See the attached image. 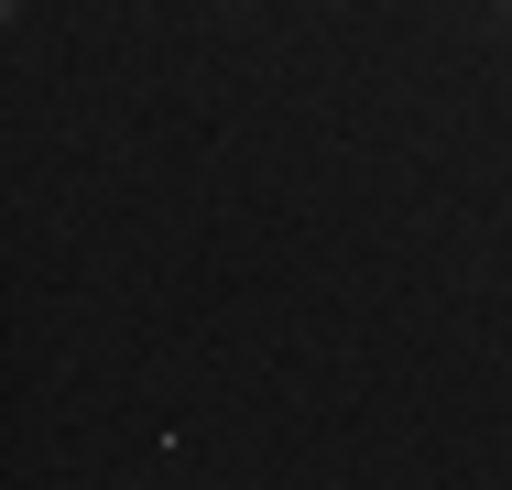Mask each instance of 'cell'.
<instances>
[{
	"label": "cell",
	"instance_id": "cell-1",
	"mask_svg": "<svg viewBox=\"0 0 512 490\" xmlns=\"http://www.w3.org/2000/svg\"><path fill=\"white\" fill-rule=\"evenodd\" d=\"M480 11H491V22H502V33H512V0H480Z\"/></svg>",
	"mask_w": 512,
	"mask_h": 490
}]
</instances>
